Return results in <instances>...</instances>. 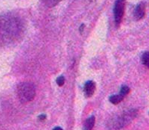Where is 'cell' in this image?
Masks as SVG:
<instances>
[{"label": "cell", "instance_id": "1", "mask_svg": "<svg viewBox=\"0 0 149 130\" xmlns=\"http://www.w3.org/2000/svg\"><path fill=\"white\" fill-rule=\"evenodd\" d=\"M23 31V23L18 16L6 14L0 16V43H8L18 38Z\"/></svg>", "mask_w": 149, "mask_h": 130}, {"label": "cell", "instance_id": "2", "mask_svg": "<svg viewBox=\"0 0 149 130\" xmlns=\"http://www.w3.org/2000/svg\"><path fill=\"white\" fill-rule=\"evenodd\" d=\"M17 96L22 103H27L36 96V87L30 81H24L17 86Z\"/></svg>", "mask_w": 149, "mask_h": 130}, {"label": "cell", "instance_id": "3", "mask_svg": "<svg viewBox=\"0 0 149 130\" xmlns=\"http://www.w3.org/2000/svg\"><path fill=\"white\" fill-rule=\"evenodd\" d=\"M137 114H138V111L136 109H131L127 111L121 115L118 116V118L111 120L109 126L111 129H115L124 128L132 122V120L137 116Z\"/></svg>", "mask_w": 149, "mask_h": 130}, {"label": "cell", "instance_id": "4", "mask_svg": "<svg viewBox=\"0 0 149 130\" xmlns=\"http://www.w3.org/2000/svg\"><path fill=\"white\" fill-rule=\"evenodd\" d=\"M126 0H116L114 6V16L117 26H119L123 19L125 9Z\"/></svg>", "mask_w": 149, "mask_h": 130}, {"label": "cell", "instance_id": "5", "mask_svg": "<svg viewBox=\"0 0 149 130\" xmlns=\"http://www.w3.org/2000/svg\"><path fill=\"white\" fill-rule=\"evenodd\" d=\"M146 14V4L144 2H140L137 5L133 12V16L136 20H142Z\"/></svg>", "mask_w": 149, "mask_h": 130}, {"label": "cell", "instance_id": "6", "mask_svg": "<svg viewBox=\"0 0 149 130\" xmlns=\"http://www.w3.org/2000/svg\"><path fill=\"white\" fill-rule=\"evenodd\" d=\"M96 90V85L93 81H88L84 86V92L87 97H91L93 95Z\"/></svg>", "mask_w": 149, "mask_h": 130}, {"label": "cell", "instance_id": "7", "mask_svg": "<svg viewBox=\"0 0 149 130\" xmlns=\"http://www.w3.org/2000/svg\"><path fill=\"white\" fill-rule=\"evenodd\" d=\"M95 124V117L91 116L89 118H87L84 123V130H92Z\"/></svg>", "mask_w": 149, "mask_h": 130}, {"label": "cell", "instance_id": "8", "mask_svg": "<svg viewBox=\"0 0 149 130\" xmlns=\"http://www.w3.org/2000/svg\"><path fill=\"white\" fill-rule=\"evenodd\" d=\"M124 96L123 95H121L120 94H116V95H112L109 97V101L110 103H111L112 104H115L117 105L118 103H120V102L124 99Z\"/></svg>", "mask_w": 149, "mask_h": 130}, {"label": "cell", "instance_id": "9", "mask_svg": "<svg viewBox=\"0 0 149 130\" xmlns=\"http://www.w3.org/2000/svg\"><path fill=\"white\" fill-rule=\"evenodd\" d=\"M62 0H42V2L46 6L49 8H52L56 6L59 2H60Z\"/></svg>", "mask_w": 149, "mask_h": 130}, {"label": "cell", "instance_id": "10", "mask_svg": "<svg viewBox=\"0 0 149 130\" xmlns=\"http://www.w3.org/2000/svg\"><path fill=\"white\" fill-rule=\"evenodd\" d=\"M142 62L146 67L149 68V52H145L142 54Z\"/></svg>", "mask_w": 149, "mask_h": 130}, {"label": "cell", "instance_id": "11", "mask_svg": "<svg viewBox=\"0 0 149 130\" xmlns=\"http://www.w3.org/2000/svg\"><path fill=\"white\" fill-rule=\"evenodd\" d=\"M130 90V89L129 87L127 86V85H123V86L121 87V88H120V94H121V95H123L124 96H125L126 95H127V94H129Z\"/></svg>", "mask_w": 149, "mask_h": 130}, {"label": "cell", "instance_id": "12", "mask_svg": "<svg viewBox=\"0 0 149 130\" xmlns=\"http://www.w3.org/2000/svg\"><path fill=\"white\" fill-rule=\"evenodd\" d=\"M65 83V78L63 77V76H59L57 79H56V84L59 85V86H63Z\"/></svg>", "mask_w": 149, "mask_h": 130}, {"label": "cell", "instance_id": "13", "mask_svg": "<svg viewBox=\"0 0 149 130\" xmlns=\"http://www.w3.org/2000/svg\"><path fill=\"white\" fill-rule=\"evenodd\" d=\"M38 119L40 120H44L46 119V115L45 114H40V115L38 116Z\"/></svg>", "mask_w": 149, "mask_h": 130}, {"label": "cell", "instance_id": "14", "mask_svg": "<svg viewBox=\"0 0 149 130\" xmlns=\"http://www.w3.org/2000/svg\"><path fill=\"white\" fill-rule=\"evenodd\" d=\"M84 24H83V25H81L80 27V32L82 33V31H83V30H84Z\"/></svg>", "mask_w": 149, "mask_h": 130}, {"label": "cell", "instance_id": "15", "mask_svg": "<svg viewBox=\"0 0 149 130\" xmlns=\"http://www.w3.org/2000/svg\"><path fill=\"white\" fill-rule=\"evenodd\" d=\"M53 130H63V129L61 128V127H55V128Z\"/></svg>", "mask_w": 149, "mask_h": 130}]
</instances>
